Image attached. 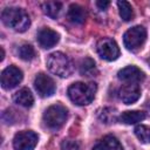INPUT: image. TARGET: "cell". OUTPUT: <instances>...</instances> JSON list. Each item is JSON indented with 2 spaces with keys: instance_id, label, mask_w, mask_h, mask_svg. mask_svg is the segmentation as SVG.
<instances>
[{
  "instance_id": "9c48e42d",
  "label": "cell",
  "mask_w": 150,
  "mask_h": 150,
  "mask_svg": "<svg viewBox=\"0 0 150 150\" xmlns=\"http://www.w3.org/2000/svg\"><path fill=\"white\" fill-rule=\"evenodd\" d=\"M22 80V71L15 66H8L1 73V86L4 89L16 87Z\"/></svg>"
},
{
  "instance_id": "52a82bcc",
  "label": "cell",
  "mask_w": 150,
  "mask_h": 150,
  "mask_svg": "<svg viewBox=\"0 0 150 150\" xmlns=\"http://www.w3.org/2000/svg\"><path fill=\"white\" fill-rule=\"evenodd\" d=\"M97 53L101 59L105 61H115L120 56V48L117 43L109 38H103L97 42Z\"/></svg>"
},
{
  "instance_id": "7402d4cb",
  "label": "cell",
  "mask_w": 150,
  "mask_h": 150,
  "mask_svg": "<svg viewBox=\"0 0 150 150\" xmlns=\"http://www.w3.org/2000/svg\"><path fill=\"white\" fill-rule=\"evenodd\" d=\"M135 135L142 143H150V127L139 124L135 128Z\"/></svg>"
},
{
  "instance_id": "e0dca14e",
  "label": "cell",
  "mask_w": 150,
  "mask_h": 150,
  "mask_svg": "<svg viewBox=\"0 0 150 150\" xmlns=\"http://www.w3.org/2000/svg\"><path fill=\"white\" fill-rule=\"evenodd\" d=\"M61 7H62V4L59 2V1H46V2L41 4L42 12L52 19H55L59 15V13L61 11Z\"/></svg>"
},
{
  "instance_id": "30bf717a",
  "label": "cell",
  "mask_w": 150,
  "mask_h": 150,
  "mask_svg": "<svg viewBox=\"0 0 150 150\" xmlns=\"http://www.w3.org/2000/svg\"><path fill=\"white\" fill-rule=\"evenodd\" d=\"M118 96L121 101L125 104L135 103L141 97V88L136 83H127L120 89Z\"/></svg>"
},
{
  "instance_id": "8992f818",
  "label": "cell",
  "mask_w": 150,
  "mask_h": 150,
  "mask_svg": "<svg viewBox=\"0 0 150 150\" xmlns=\"http://www.w3.org/2000/svg\"><path fill=\"white\" fill-rule=\"evenodd\" d=\"M39 137L32 130L19 131L13 139V146L15 150H33L38 144Z\"/></svg>"
},
{
  "instance_id": "4fadbf2b",
  "label": "cell",
  "mask_w": 150,
  "mask_h": 150,
  "mask_svg": "<svg viewBox=\"0 0 150 150\" xmlns=\"http://www.w3.org/2000/svg\"><path fill=\"white\" fill-rule=\"evenodd\" d=\"M67 16H68V20L75 25H82L86 20V11L82 6L77 5V4H71L68 8V12H67Z\"/></svg>"
},
{
  "instance_id": "6da1fadb",
  "label": "cell",
  "mask_w": 150,
  "mask_h": 150,
  "mask_svg": "<svg viewBox=\"0 0 150 150\" xmlns=\"http://www.w3.org/2000/svg\"><path fill=\"white\" fill-rule=\"evenodd\" d=\"M4 25L15 32H25L30 25V19L27 12L19 7H7L1 13Z\"/></svg>"
},
{
  "instance_id": "277c9868",
  "label": "cell",
  "mask_w": 150,
  "mask_h": 150,
  "mask_svg": "<svg viewBox=\"0 0 150 150\" xmlns=\"http://www.w3.org/2000/svg\"><path fill=\"white\" fill-rule=\"evenodd\" d=\"M67 117L68 110L66 109V107L61 104H53L45 110L42 120L47 128L52 130H57L66 123Z\"/></svg>"
},
{
  "instance_id": "ba28073f",
  "label": "cell",
  "mask_w": 150,
  "mask_h": 150,
  "mask_svg": "<svg viewBox=\"0 0 150 150\" xmlns=\"http://www.w3.org/2000/svg\"><path fill=\"white\" fill-rule=\"evenodd\" d=\"M34 87L41 97H49L55 93V83L50 76L40 73L34 80Z\"/></svg>"
},
{
  "instance_id": "d6986e66",
  "label": "cell",
  "mask_w": 150,
  "mask_h": 150,
  "mask_svg": "<svg viewBox=\"0 0 150 150\" xmlns=\"http://www.w3.org/2000/svg\"><path fill=\"white\" fill-rule=\"evenodd\" d=\"M97 115H98V118H100L103 123H105V124L114 123V122H116V121L118 120L116 110L112 109V108H109V107H105V108L98 110Z\"/></svg>"
},
{
  "instance_id": "cb8c5ba5",
  "label": "cell",
  "mask_w": 150,
  "mask_h": 150,
  "mask_svg": "<svg viewBox=\"0 0 150 150\" xmlns=\"http://www.w3.org/2000/svg\"><path fill=\"white\" fill-rule=\"evenodd\" d=\"M109 5H110L109 1H96V6H97L100 9H105Z\"/></svg>"
},
{
  "instance_id": "7a4b0ae2",
  "label": "cell",
  "mask_w": 150,
  "mask_h": 150,
  "mask_svg": "<svg viewBox=\"0 0 150 150\" xmlns=\"http://www.w3.org/2000/svg\"><path fill=\"white\" fill-rule=\"evenodd\" d=\"M96 84L90 82V83H84V82H76L73 83L68 88V96L77 105H87L91 103V101L95 97L96 94Z\"/></svg>"
},
{
  "instance_id": "d4e9b609",
  "label": "cell",
  "mask_w": 150,
  "mask_h": 150,
  "mask_svg": "<svg viewBox=\"0 0 150 150\" xmlns=\"http://www.w3.org/2000/svg\"><path fill=\"white\" fill-rule=\"evenodd\" d=\"M0 50H1V56H0V60L2 61V60H4V57H5V52H4V48H0Z\"/></svg>"
},
{
  "instance_id": "ac0fdd59",
  "label": "cell",
  "mask_w": 150,
  "mask_h": 150,
  "mask_svg": "<svg viewBox=\"0 0 150 150\" xmlns=\"http://www.w3.org/2000/svg\"><path fill=\"white\" fill-rule=\"evenodd\" d=\"M80 74L83 76H95L97 74V69L95 66V61L90 57H84L80 63Z\"/></svg>"
},
{
  "instance_id": "9a60e30c",
  "label": "cell",
  "mask_w": 150,
  "mask_h": 150,
  "mask_svg": "<svg viewBox=\"0 0 150 150\" xmlns=\"http://www.w3.org/2000/svg\"><path fill=\"white\" fill-rule=\"evenodd\" d=\"M13 101H14V103H16L21 107L29 108L34 103V97H33V94L30 93L29 89L22 88L13 95Z\"/></svg>"
},
{
  "instance_id": "44dd1931",
  "label": "cell",
  "mask_w": 150,
  "mask_h": 150,
  "mask_svg": "<svg viewBox=\"0 0 150 150\" xmlns=\"http://www.w3.org/2000/svg\"><path fill=\"white\" fill-rule=\"evenodd\" d=\"M18 55L20 59L25 60V61H30L35 57V50L30 45H21L18 49Z\"/></svg>"
},
{
  "instance_id": "5bb4252c",
  "label": "cell",
  "mask_w": 150,
  "mask_h": 150,
  "mask_svg": "<svg viewBox=\"0 0 150 150\" xmlns=\"http://www.w3.org/2000/svg\"><path fill=\"white\" fill-rule=\"evenodd\" d=\"M93 150H123V146L116 137L104 136L94 145Z\"/></svg>"
},
{
  "instance_id": "2e32d148",
  "label": "cell",
  "mask_w": 150,
  "mask_h": 150,
  "mask_svg": "<svg viewBox=\"0 0 150 150\" xmlns=\"http://www.w3.org/2000/svg\"><path fill=\"white\" fill-rule=\"evenodd\" d=\"M145 118V114L139 110H128L118 116V121L124 124H136Z\"/></svg>"
},
{
  "instance_id": "3957f363",
  "label": "cell",
  "mask_w": 150,
  "mask_h": 150,
  "mask_svg": "<svg viewBox=\"0 0 150 150\" xmlns=\"http://www.w3.org/2000/svg\"><path fill=\"white\" fill-rule=\"evenodd\" d=\"M46 64L50 73L60 77H68L74 70L73 61L61 52H54L49 54Z\"/></svg>"
},
{
  "instance_id": "603a6c76",
  "label": "cell",
  "mask_w": 150,
  "mask_h": 150,
  "mask_svg": "<svg viewBox=\"0 0 150 150\" xmlns=\"http://www.w3.org/2000/svg\"><path fill=\"white\" fill-rule=\"evenodd\" d=\"M61 146H62V150H81L80 143L76 141H73V139L63 141Z\"/></svg>"
},
{
  "instance_id": "8fae6325",
  "label": "cell",
  "mask_w": 150,
  "mask_h": 150,
  "mask_svg": "<svg viewBox=\"0 0 150 150\" xmlns=\"http://www.w3.org/2000/svg\"><path fill=\"white\" fill-rule=\"evenodd\" d=\"M117 77L127 83H137L144 79V73L135 66H128L117 73Z\"/></svg>"
},
{
  "instance_id": "5b68a950",
  "label": "cell",
  "mask_w": 150,
  "mask_h": 150,
  "mask_svg": "<svg viewBox=\"0 0 150 150\" xmlns=\"http://www.w3.org/2000/svg\"><path fill=\"white\" fill-rule=\"evenodd\" d=\"M146 39V30L143 26H135L128 29L123 35V43L131 52L138 50Z\"/></svg>"
},
{
  "instance_id": "7c38bea8",
  "label": "cell",
  "mask_w": 150,
  "mask_h": 150,
  "mask_svg": "<svg viewBox=\"0 0 150 150\" xmlns=\"http://www.w3.org/2000/svg\"><path fill=\"white\" fill-rule=\"evenodd\" d=\"M59 39H60L59 34L48 27L41 28L38 33V41H39L40 46L43 48H47V49L54 47L59 42Z\"/></svg>"
},
{
  "instance_id": "484cf974",
  "label": "cell",
  "mask_w": 150,
  "mask_h": 150,
  "mask_svg": "<svg viewBox=\"0 0 150 150\" xmlns=\"http://www.w3.org/2000/svg\"><path fill=\"white\" fill-rule=\"evenodd\" d=\"M149 62H150V60H149Z\"/></svg>"
},
{
  "instance_id": "ffe728a7",
  "label": "cell",
  "mask_w": 150,
  "mask_h": 150,
  "mask_svg": "<svg viewBox=\"0 0 150 150\" xmlns=\"http://www.w3.org/2000/svg\"><path fill=\"white\" fill-rule=\"evenodd\" d=\"M117 6H118V12H120V16L122 18V20L124 21H130L134 18V11L131 5L128 1H117Z\"/></svg>"
}]
</instances>
